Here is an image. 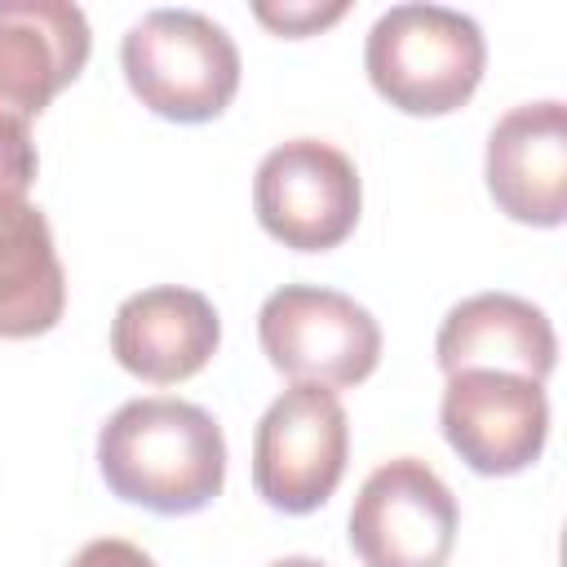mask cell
I'll list each match as a JSON object with an SVG mask.
<instances>
[{"instance_id": "cell-1", "label": "cell", "mask_w": 567, "mask_h": 567, "mask_svg": "<svg viewBox=\"0 0 567 567\" xmlns=\"http://www.w3.org/2000/svg\"><path fill=\"white\" fill-rule=\"evenodd\" d=\"M97 470L124 505L164 518L199 514L226 487V434L199 403L128 399L97 430Z\"/></svg>"}, {"instance_id": "cell-2", "label": "cell", "mask_w": 567, "mask_h": 567, "mask_svg": "<svg viewBox=\"0 0 567 567\" xmlns=\"http://www.w3.org/2000/svg\"><path fill=\"white\" fill-rule=\"evenodd\" d=\"M483 27L447 4H394L363 40V71L377 97L416 120L461 111L483 84Z\"/></svg>"}, {"instance_id": "cell-3", "label": "cell", "mask_w": 567, "mask_h": 567, "mask_svg": "<svg viewBox=\"0 0 567 567\" xmlns=\"http://www.w3.org/2000/svg\"><path fill=\"white\" fill-rule=\"evenodd\" d=\"M133 97L173 124H208L239 93V49L199 9H151L120 40Z\"/></svg>"}, {"instance_id": "cell-4", "label": "cell", "mask_w": 567, "mask_h": 567, "mask_svg": "<svg viewBox=\"0 0 567 567\" xmlns=\"http://www.w3.org/2000/svg\"><path fill=\"white\" fill-rule=\"evenodd\" d=\"M257 341L275 372L332 394L368 381L381 363V328L372 310L315 284L275 288L257 310Z\"/></svg>"}, {"instance_id": "cell-5", "label": "cell", "mask_w": 567, "mask_h": 567, "mask_svg": "<svg viewBox=\"0 0 567 567\" xmlns=\"http://www.w3.org/2000/svg\"><path fill=\"white\" fill-rule=\"evenodd\" d=\"M350 461V416L323 385L292 381L252 430V487L279 514H315Z\"/></svg>"}, {"instance_id": "cell-6", "label": "cell", "mask_w": 567, "mask_h": 567, "mask_svg": "<svg viewBox=\"0 0 567 567\" xmlns=\"http://www.w3.org/2000/svg\"><path fill=\"white\" fill-rule=\"evenodd\" d=\"M363 186L346 151L319 137H292L266 151L252 177L261 230L292 252H328L359 226Z\"/></svg>"}, {"instance_id": "cell-7", "label": "cell", "mask_w": 567, "mask_h": 567, "mask_svg": "<svg viewBox=\"0 0 567 567\" xmlns=\"http://www.w3.org/2000/svg\"><path fill=\"white\" fill-rule=\"evenodd\" d=\"M461 509L416 456L377 465L350 509V549L363 567H447Z\"/></svg>"}, {"instance_id": "cell-8", "label": "cell", "mask_w": 567, "mask_h": 567, "mask_svg": "<svg viewBox=\"0 0 567 567\" xmlns=\"http://www.w3.org/2000/svg\"><path fill=\"white\" fill-rule=\"evenodd\" d=\"M447 447L483 478H509L540 461L549 439V399L540 381L518 372H452L439 399Z\"/></svg>"}, {"instance_id": "cell-9", "label": "cell", "mask_w": 567, "mask_h": 567, "mask_svg": "<svg viewBox=\"0 0 567 567\" xmlns=\"http://www.w3.org/2000/svg\"><path fill=\"white\" fill-rule=\"evenodd\" d=\"M492 204L518 221L554 230L567 221V106L558 97L509 106L483 155Z\"/></svg>"}, {"instance_id": "cell-10", "label": "cell", "mask_w": 567, "mask_h": 567, "mask_svg": "<svg viewBox=\"0 0 567 567\" xmlns=\"http://www.w3.org/2000/svg\"><path fill=\"white\" fill-rule=\"evenodd\" d=\"M93 31L66 0H0V111L35 120L66 84L80 80Z\"/></svg>"}, {"instance_id": "cell-11", "label": "cell", "mask_w": 567, "mask_h": 567, "mask_svg": "<svg viewBox=\"0 0 567 567\" xmlns=\"http://www.w3.org/2000/svg\"><path fill=\"white\" fill-rule=\"evenodd\" d=\"M221 346L217 306L182 284L142 288L120 301L111 319L115 363L146 385H177L208 368Z\"/></svg>"}, {"instance_id": "cell-12", "label": "cell", "mask_w": 567, "mask_h": 567, "mask_svg": "<svg viewBox=\"0 0 567 567\" xmlns=\"http://www.w3.org/2000/svg\"><path fill=\"white\" fill-rule=\"evenodd\" d=\"M434 363L443 377L465 368L518 372L527 381H549L558 363V337L540 306L514 292H474L456 301L434 337Z\"/></svg>"}, {"instance_id": "cell-13", "label": "cell", "mask_w": 567, "mask_h": 567, "mask_svg": "<svg viewBox=\"0 0 567 567\" xmlns=\"http://www.w3.org/2000/svg\"><path fill=\"white\" fill-rule=\"evenodd\" d=\"M66 310V275L49 217L31 199L0 195V337L31 341L58 328Z\"/></svg>"}, {"instance_id": "cell-14", "label": "cell", "mask_w": 567, "mask_h": 567, "mask_svg": "<svg viewBox=\"0 0 567 567\" xmlns=\"http://www.w3.org/2000/svg\"><path fill=\"white\" fill-rule=\"evenodd\" d=\"M346 9H350L346 0H284V4L257 0L252 4V18L261 27H270L275 35H284V40H306V35H319L323 27L341 22Z\"/></svg>"}, {"instance_id": "cell-15", "label": "cell", "mask_w": 567, "mask_h": 567, "mask_svg": "<svg viewBox=\"0 0 567 567\" xmlns=\"http://www.w3.org/2000/svg\"><path fill=\"white\" fill-rule=\"evenodd\" d=\"M35 168H40V159H35V142H31L27 120H13L0 111V195L27 199Z\"/></svg>"}, {"instance_id": "cell-16", "label": "cell", "mask_w": 567, "mask_h": 567, "mask_svg": "<svg viewBox=\"0 0 567 567\" xmlns=\"http://www.w3.org/2000/svg\"><path fill=\"white\" fill-rule=\"evenodd\" d=\"M66 567H155V558L133 540L102 536V540H89Z\"/></svg>"}, {"instance_id": "cell-17", "label": "cell", "mask_w": 567, "mask_h": 567, "mask_svg": "<svg viewBox=\"0 0 567 567\" xmlns=\"http://www.w3.org/2000/svg\"><path fill=\"white\" fill-rule=\"evenodd\" d=\"M270 567H328V563H319V558H306V554H292V558H275Z\"/></svg>"}]
</instances>
